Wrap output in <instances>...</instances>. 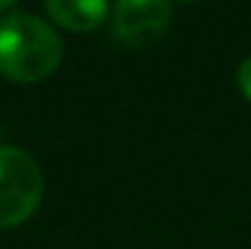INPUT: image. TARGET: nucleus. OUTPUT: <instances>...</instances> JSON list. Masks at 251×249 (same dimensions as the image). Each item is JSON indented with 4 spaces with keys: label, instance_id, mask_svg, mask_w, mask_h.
Instances as JSON below:
<instances>
[{
    "label": "nucleus",
    "instance_id": "nucleus-1",
    "mask_svg": "<svg viewBox=\"0 0 251 249\" xmlns=\"http://www.w3.org/2000/svg\"><path fill=\"white\" fill-rule=\"evenodd\" d=\"M64 59V43L46 19L8 14L0 19V75L11 83H40Z\"/></svg>",
    "mask_w": 251,
    "mask_h": 249
},
{
    "label": "nucleus",
    "instance_id": "nucleus-2",
    "mask_svg": "<svg viewBox=\"0 0 251 249\" xmlns=\"http://www.w3.org/2000/svg\"><path fill=\"white\" fill-rule=\"evenodd\" d=\"M43 191L40 164L22 147L0 145V230L27 222L38 212Z\"/></svg>",
    "mask_w": 251,
    "mask_h": 249
},
{
    "label": "nucleus",
    "instance_id": "nucleus-3",
    "mask_svg": "<svg viewBox=\"0 0 251 249\" xmlns=\"http://www.w3.org/2000/svg\"><path fill=\"white\" fill-rule=\"evenodd\" d=\"M171 25V0H115L112 38L123 46H145L158 40Z\"/></svg>",
    "mask_w": 251,
    "mask_h": 249
},
{
    "label": "nucleus",
    "instance_id": "nucleus-4",
    "mask_svg": "<svg viewBox=\"0 0 251 249\" xmlns=\"http://www.w3.org/2000/svg\"><path fill=\"white\" fill-rule=\"evenodd\" d=\"M43 5L53 25L70 32H94L110 14L107 0H43Z\"/></svg>",
    "mask_w": 251,
    "mask_h": 249
},
{
    "label": "nucleus",
    "instance_id": "nucleus-5",
    "mask_svg": "<svg viewBox=\"0 0 251 249\" xmlns=\"http://www.w3.org/2000/svg\"><path fill=\"white\" fill-rule=\"evenodd\" d=\"M235 81H238V88H241V94L251 102V56H246L241 64H238Z\"/></svg>",
    "mask_w": 251,
    "mask_h": 249
},
{
    "label": "nucleus",
    "instance_id": "nucleus-6",
    "mask_svg": "<svg viewBox=\"0 0 251 249\" xmlns=\"http://www.w3.org/2000/svg\"><path fill=\"white\" fill-rule=\"evenodd\" d=\"M14 3H16V0H0V14H5V11H8Z\"/></svg>",
    "mask_w": 251,
    "mask_h": 249
},
{
    "label": "nucleus",
    "instance_id": "nucleus-7",
    "mask_svg": "<svg viewBox=\"0 0 251 249\" xmlns=\"http://www.w3.org/2000/svg\"><path fill=\"white\" fill-rule=\"evenodd\" d=\"M179 3H198V0H179Z\"/></svg>",
    "mask_w": 251,
    "mask_h": 249
}]
</instances>
